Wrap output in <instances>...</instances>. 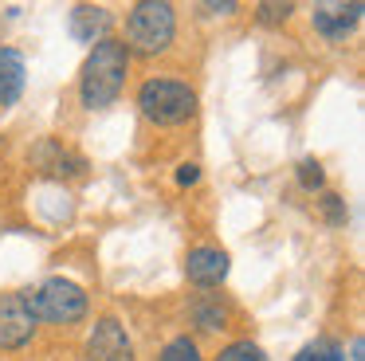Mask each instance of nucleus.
<instances>
[{"label": "nucleus", "instance_id": "f257e3e1", "mask_svg": "<svg viewBox=\"0 0 365 361\" xmlns=\"http://www.w3.org/2000/svg\"><path fill=\"white\" fill-rule=\"evenodd\" d=\"M126 71H130V51L122 39L106 36L91 47L87 63H83V75H79V98L87 110H103L110 106L114 98L122 94L126 86Z\"/></svg>", "mask_w": 365, "mask_h": 361}, {"label": "nucleus", "instance_id": "f03ea898", "mask_svg": "<svg viewBox=\"0 0 365 361\" xmlns=\"http://www.w3.org/2000/svg\"><path fill=\"white\" fill-rule=\"evenodd\" d=\"M177 36V12L165 0H142L126 16V51L130 55H161Z\"/></svg>", "mask_w": 365, "mask_h": 361}, {"label": "nucleus", "instance_id": "7ed1b4c3", "mask_svg": "<svg viewBox=\"0 0 365 361\" xmlns=\"http://www.w3.org/2000/svg\"><path fill=\"white\" fill-rule=\"evenodd\" d=\"M138 106L158 126H181L197 114V91L177 78H150L138 91Z\"/></svg>", "mask_w": 365, "mask_h": 361}, {"label": "nucleus", "instance_id": "20e7f679", "mask_svg": "<svg viewBox=\"0 0 365 361\" xmlns=\"http://www.w3.org/2000/svg\"><path fill=\"white\" fill-rule=\"evenodd\" d=\"M24 295H28V306H32L36 322H59V326H71V322H79L83 314H87V290H83L79 283L63 279V275L40 283L36 290H24Z\"/></svg>", "mask_w": 365, "mask_h": 361}, {"label": "nucleus", "instance_id": "39448f33", "mask_svg": "<svg viewBox=\"0 0 365 361\" xmlns=\"http://www.w3.org/2000/svg\"><path fill=\"white\" fill-rule=\"evenodd\" d=\"M36 334V314L28 306L24 290H9L0 295V350H20Z\"/></svg>", "mask_w": 365, "mask_h": 361}, {"label": "nucleus", "instance_id": "423d86ee", "mask_svg": "<svg viewBox=\"0 0 365 361\" xmlns=\"http://www.w3.org/2000/svg\"><path fill=\"white\" fill-rule=\"evenodd\" d=\"M87 361H134V345L118 318H98L87 337Z\"/></svg>", "mask_w": 365, "mask_h": 361}, {"label": "nucleus", "instance_id": "0eeeda50", "mask_svg": "<svg viewBox=\"0 0 365 361\" xmlns=\"http://www.w3.org/2000/svg\"><path fill=\"white\" fill-rule=\"evenodd\" d=\"M361 12L365 4L361 0H322V4H314V12H310V20H314V31L326 39H346L349 31L361 24Z\"/></svg>", "mask_w": 365, "mask_h": 361}, {"label": "nucleus", "instance_id": "6e6552de", "mask_svg": "<svg viewBox=\"0 0 365 361\" xmlns=\"http://www.w3.org/2000/svg\"><path fill=\"white\" fill-rule=\"evenodd\" d=\"M185 275L197 287H220L224 275H228V251L220 248H192L185 255Z\"/></svg>", "mask_w": 365, "mask_h": 361}, {"label": "nucleus", "instance_id": "1a4fd4ad", "mask_svg": "<svg viewBox=\"0 0 365 361\" xmlns=\"http://www.w3.org/2000/svg\"><path fill=\"white\" fill-rule=\"evenodd\" d=\"M110 31V12L103 4H75L71 8V36L79 44H98Z\"/></svg>", "mask_w": 365, "mask_h": 361}, {"label": "nucleus", "instance_id": "9d476101", "mask_svg": "<svg viewBox=\"0 0 365 361\" xmlns=\"http://www.w3.org/2000/svg\"><path fill=\"white\" fill-rule=\"evenodd\" d=\"M24 78H28L24 55L12 51V47H0V110L12 106L24 94Z\"/></svg>", "mask_w": 365, "mask_h": 361}, {"label": "nucleus", "instance_id": "9b49d317", "mask_svg": "<svg viewBox=\"0 0 365 361\" xmlns=\"http://www.w3.org/2000/svg\"><path fill=\"white\" fill-rule=\"evenodd\" d=\"M36 161H40V169L48 173H59V177H71V173H83L87 169V161H83L79 153H71L67 146H59V141H40V149H36Z\"/></svg>", "mask_w": 365, "mask_h": 361}, {"label": "nucleus", "instance_id": "f8f14e48", "mask_svg": "<svg viewBox=\"0 0 365 361\" xmlns=\"http://www.w3.org/2000/svg\"><path fill=\"white\" fill-rule=\"evenodd\" d=\"M294 361H346V353H341V345L330 342V337H314L310 345H302Z\"/></svg>", "mask_w": 365, "mask_h": 361}, {"label": "nucleus", "instance_id": "ddd939ff", "mask_svg": "<svg viewBox=\"0 0 365 361\" xmlns=\"http://www.w3.org/2000/svg\"><path fill=\"white\" fill-rule=\"evenodd\" d=\"M216 361H267V353L259 350L255 342H232L216 353Z\"/></svg>", "mask_w": 365, "mask_h": 361}, {"label": "nucleus", "instance_id": "4468645a", "mask_svg": "<svg viewBox=\"0 0 365 361\" xmlns=\"http://www.w3.org/2000/svg\"><path fill=\"white\" fill-rule=\"evenodd\" d=\"M161 361H200L197 342H189V337H173V342L161 350Z\"/></svg>", "mask_w": 365, "mask_h": 361}, {"label": "nucleus", "instance_id": "2eb2a0df", "mask_svg": "<svg viewBox=\"0 0 365 361\" xmlns=\"http://www.w3.org/2000/svg\"><path fill=\"white\" fill-rule=\"evenodd\" d=\"M299 185L307 188V193H314V188H322V185H326V173H322V165H318L314 157L299 161Z\"/></svg>", "mask_w": 365, "mask_h": 361}, {"label": "nucleus", "instance_id": "dca6fc26", "mask_svg": "<svg viewBox=\"0 0 365 361\" xmlns=\"http://www.w3.org/2000/svg\"><path fill=\"white\" fill-rule=\"evenodd\" d=\"M322 216H326V224L341 228V224L349 220V212H346V200H341L338 193H326V196H322Z\"/></svg>", "mask_w": 365, "mask_h": 361}, {"label": "nucleus", "instance_id": "f3484780", "mask_svg": "<svg viewBox=\"0 0 365 361\" xmlns=\"http://www.w3.org/2000/svg\"><path fill=\"white\" fill-rule=\"evenodd\" d=\"M255 12H259V24H283L294 12V4H259Z\"/></svg>", "mask_w": 365, "mask_h": 361}, {"label": "nucleus", "instance_id": "a211bd4d", "mask_svg": "<svg viewBox=\"0 0 365 361\" xmlns=\"http://www.w3.org/2000/svg\"><path fill=\"white\" fill-rule=\"evenodd\" d=\"M197 322L205 330H224V310L220 306H197Z\"/></svg>", "mask_w": 365, "mask_h": 361}, {"label": "nucleus", "instance_id": "6ab92c4d", "mask_svg": "<svg viewBox=\"0 0 365 361\" xmlns=\"http://www.w3.org/2000/svg\"><path fill=\"white\" fill-rule=\"evenodd\" d=\"M197 180H200V169L192 161L177 165V185H197Z\"/></svg>", "mask_w": 365, "mask_h": 361}, {"label": "nucleus", "instance_id": "aec40b11", "mask_svg": "<svg viewBox=\"0 0 365 361\" xmlns=\"http://www.w3.org/2000/svg\"><path fill=\"white\" fill-rule=\"evenodd\" d=\"M349 353H354V361H365V357H361V353H365V342H361V337H354V345H349Z\"/></svg>", "mask_w": 365, "mask_h": 361}]
</instances>
